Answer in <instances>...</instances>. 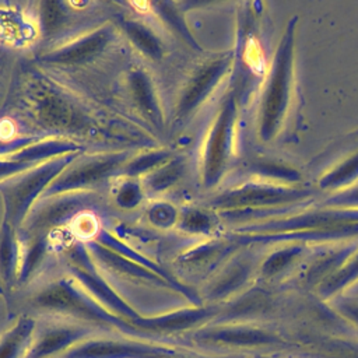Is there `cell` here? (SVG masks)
Here are the masks:
<instances>
[]
</instances>
